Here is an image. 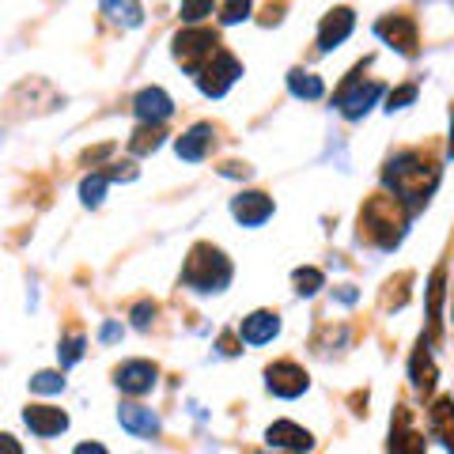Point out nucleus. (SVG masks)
Here are the masks:
<instances>
[{
	"label": "nucleus",
	"mask_w": 454,
	"mask_h": 454,
	"mask_svg": "<svg viewBox=\"0 0 454 454\" xmlns=\"http://www.w3.org/2000/svg\"><path fill=\"white\" fill-rule=\"evenodd\" d=\"M382 182L409 212H420L439 186V163L424 152H394L382 167Z\"/></svg>",
	"instance_id": "1"
},
{
	"label": "nucleus",
	"mask_w": 454,
	"mask_h": 454,
	"mask_svg": "<svg viewBox=\"0 0 454 454\" xmlns=\"http://www.w3.org/2000/svg\"><path fill=\"white\" fill-rule=\"evenodd\" d=\"M409 216H413V212L397 201L394 193H375L360 212V227L379 250H394L405 239Z\"/></svg>",
	"instance_id": "2"
},
{
	"label": "nucleus",
	"mask_w": 454,
	"mask_h": 454,
	"mask_svg": "<svg viewBox=\"0 0 454 454\" xmlns=\"http://www.w3.org/2000/svg\"><path fill=\"white\" fill-rule=\"evenodd\" d=\"M231 273L235 269H231V262H227V254L220 247L197 243L190 250L186 265H182V284L193 288V292H201V295H216L231 284Z\"/></svg>",
	"instance_id": "3"
},
{
	"label": "nucleus",
	"mask_w": 454,
	"mask_h": 454,
	"mask_svg": "<svg viewBox=\"0 0 454 454\" xmlns=\"http://www.w3.org/2000/svg\"><path fill=\"white\" fill-rule=\"evenodd\" d=\"M170 53H175V61L186 68L190 76H197L212 61V57L220 53V35L208 31V27H186V31L175 35V46H170Z\"/></svg>",
	"instance_id": "4"
},
{
	"label": "nucleus",
	"mask_w": 454,
	"mask_h": 454,
	"mask_svg": "<svg viewBox=\"0 0 454 454\" xmlns=\"http://www.w3.org/2000/svg\"><path fill=\"white\" fill-rule=\"evenodd\" d=\"M360 73H364V65H360L356 73H352V76L345 80V88L337 91V110L345 114L348 121H360L364 114L375 106V98L382 95V83H379V80H367V83H360V80H356Z\"/></svg>",
	"instance_id": "5"
},
{
	"label": "nucleus",
	"mask_w": 454,
	"mask_h": 454,
	"mask_svg": "<svg viewBox=\"0 0 454 454\" xmlns=\"http://www.w3.org/2000/svg\"><path fill=\"white\" fill-rule=\"evenodd\" d=\"M239 76H243V65H239L227 50H220V53L212 57V61H208L193 80H197V88H201L208 98H220V95L231 91V83H235Z\"/></svg>",
	"instance_id": "6"
},
{
	"label": "nucleus",
	"mask_w": 454,
	"mask_h": 454,
	"mask_svg": "<svg viewBox=\"0 0 454 454\" xmlns=\"http://www.w3.org/2000/svg\"><path fill=\"white\" fill-rule=\"evenodd\" d=\"M265 387H269V394H277V397H300V394H307L310 379H307V372L300 364L277 360V364L265 367Z\"/></svg>",
	"instance_id": "7"
},
{
	"label": "nucleus",
	"mask_w": 454,
	"mask_h": 454,
	"mask_svg": "<svg viewBox=\"0 0 454 454\" xmlns=\"http://www.w3.org/2000/svg\"><path fill=\"white\" fill-rule=\"evenodd\" d=\"M155 379H160V367L155 364L129 360V364H121L118 372H114V387H118L121 394H129V397H140V394H148L155 387Z\"/></svg>",
	"instance_id": "8"
},
{
	"label": "nucleus",
	"mask_w": 454,
	"mask_h": 454,
	"mask_svg": "<svg viewBox=\"0 0 454 454\" xmlns=\"http://www.w3.org/2000/svg\"><path fill=\"white\" fill-rule=\"evenodd\" d=\"M375 35L387 42V46H394L397 53H405V57L417 53V23L409 16H382L375 23Z\"/></svg>",
	"instance_id": "9"
},
{
	"label": "nucleus",
	"mask_w": 454,
	"mask_h": 454,
	"mask_svg": "<svg viewBox=\"0 0 454 454\" xmlns=\"http://www.w3.org/2000/svg\"><path fill=\"white\" fill-rule=\"evenodd\" d=\"M231 216L243 227H262L269 216H273V197L258 193V190L239 193V197H231Z\"/></svg>",
	"instance_id": "10"
},
{
	"label": "nucleus",
	"mask_w": 454,
	"mask_h": 454,
	"mask_svg": "<svg viewBox=\"0 0 454 454\" xmlns=\"http://www.w3.org/2000/svg\"><path fill=\"white\" fill-rule=\"evenodd\" d=\"M133 114L140 118V125H163L175 114V103H170V95L163 88H145L133 98Z\"/></svg>",
	"instance_id": "11"
},
{
	"label": "nucleus",
	"mask_w": 454,
	"mask_h": 454,
	"mask_svg": "<svg viewBox=\"0 0 454 454\" xmlns=\"http://www.w3.org/2000/svg\"><path fill=\"white\" fill-rule=\"evenodd\" d=\"M269 447L273 450H292V454H303L315 447V435H310L307 428H300V424H292V420H277V424H269Z\"/></svg>",
	"instance_id": "12"
},
{
	"label": "nucleus",
	"mask_w": 454,
	"mask_h": 454,
	"mask_svg": "<svg viewBox=\"0 0 454 454\" xmlns=\"http://www.w3.org/2000/svg\"><path fill=\"white\" fill-rule=\"evenodd\" d=\"M352 27H356V16H352V8H333V12H325V20H322V27H318V50H322V53L337 50L340 42L352 35Z\"/></svg>",
	"instance_id": "13"
},
{
	"label": "nucleus",
	"mask_w": 454,
	"mask_h": 454,
	"mask_svg": "<svg viewBox=\"0 0 454 454\" xmlns=\"http://www.w3.org/2000/svg\"><path fill=\"white\" fill-rule=\"evenodd\" d=\"M212 140H216V129H212L208 121H197L193 129H186L175 140V152H178V160H186V163H201L212 152Z\"/></svg>",
	"instance_id": "14"
},
{
	"label": "nucleus",
	"mask_w": 454,
	"mask_h": 454,
	"mask_svg": "<svg viewBox=\"0 0 454 454\" xmlns=\"http://www.w3.org/2000/svg\"><path fill=\"white\" fill-rule=\"evenodd\" d=\"M23 424L35 435L50 439V435H61L68 428V413H65V409H53V405H27L23 409Z\"/></svg>",
	"instance_id": "15"
},
{
	"label": "nucleus",
	"mask_w": 454,
	"mask_h": 454,
	"mask_svg": "<svg viewBox=\"0 0 454 454\" xmlns=\"http://www.w3.org/2000/svg\"><path fill=\"white\" fill-rule=\"evenodd\" d=\"M280 333V315L273 310H254L250 318H243L239 325V337L247 340V345H265V340H273Z\"/></svg>",
	"instance_id": "16"
},
{
	"label": "nucleus",
	"mask_w": 454,
	"mask_h": 454,
	"mask_svg": "<svg viewBox=\"0 0 454 454\" xmlns=\"http://www.w3.org/2000/svg\"><path fill=\"white\" fill-rule=\"evenodd\" d=\"M428 432L454 454V397H439L428 409Z\"/></svg>",
	"instance_id": "17"
},
{
	"label": "nucleus",
	"mask_w": 454,
	"mask_h": 454,
	"mask_svg": "<svg viewBox=\"0 0 454 454\" xmlns=\"http://www.w3.org/2000/svg\"><path fill=\"white\" fill-rule=\"evenodd\" d=\"M118 424L125 432L140 435V439H152L155 432H160V417H155L152 409H145V405H121L118 409Z\"/></svg>",
	"instance_id": "18"
},
{
	"label": "nucleus",
	"mask_w": 454,
	"mask_h": 454,
	"mask_svg": "<svg viewBox=\"0 0 454 454\" xmlns=\"http://www.w3.org/2000/svg\"><path fill=\"white\" fill-rule=\"evenodd\" d=\"M409 379H413V387L420 394H432V387H435V364L428 356V340H420V348L413 352V360H409Z\"/></svg>",
	"instance_id": "19"
},
{
	"label": "nucleus",
	"mask_w": 454,
	"mask_h": 454,
	"mask_svg": "<svg viewBox=\"0 0 454 454\" xmlns=\"http://www.w3.org/2000/svg\"><path fill=\"white\" fill-rule=\"evenodd\" d=\"M103 16L114 27H140L145 8H140V0H103Z\"/></svg>",
	"instance_id": "20"
},
{
	"label": "nucleus",
	"mask_w": 454,
	"mask_h": 454,
	"mask_svg": "<svg viewBox=\"0 0 454 454\" xmlns=\"http://www.w3.org/2000/svg\"><path fill=\"white\" fill-rule=\"evenodd\" d=\"M288 91L295 98H307V103H315V98H322L325 83L315 73H307V68H292V73H288Z\"/></svg>",
	"instance_id": "21"
},
{
	"label": "nucleus",
	"mask_w": 454,
	"mask_h": 454,
	"mask_svg": "<svg viewBox=\"0 0 454 454\" xmlns=\"http://www.w3.org/2000/svg\"><path fill=\"white\" fill-rule=\"evenodd\" d=\"M443 292H447V269H435L428 284V318L432 333H439V318H443Z\"/></svg>",
	"instance_id": "22"
},
{
	"label": "nucleus",
	"mask_w": 454,
	"mask_h": 454,
	"mask_svg": "<svg viewBox=\"0 0 454 454\" xmlns=\"http://www.w3.org/2000/svg\"><path fill=\"white\" fill-rule=\"evenodd\" d=\"M106 186H110V175H106V170H95V175H88L80 182V201L88 208H98V205H103Z\"/></svg>",
	"instance_id": "23"
},
{
	"label": "nucleus",
	"mask_w": 454,
	"mask_h": 454,
	"mask_svg": "<svg viewBox=\"0 0 454 454\" xmlns=\"http://www.w3.org/2000/svg\"><path fill=\"white\" fill-rule=\"evenodd\" d=\"M160 145H163V129H160V125H140V129L133 133V140H129V152L133 155H148Z\"/></svg>",
	"instance_id": "24"
},
{
	"label": "nucleus",
	"mask_w": 454,
	"mask_h": 454,
	"mask_svg": "<svg viewBox=\"0 0 454 454\" xmlns=\"http://www.w3.org/2000/svg\"><path fill=\"white\" fill-rule=\"evenodd\" d=\"M292 280H295V292H300V295H315L322 284H325V277L318 273V269H310V265H300V269H295Z\"/></svg>",
	"instance_id": "25"
},
{
	"label": "nucleus",
	"mask_w": 454,
	"mask_h": 454,
	"mask_svg": "<svg viewBox=\"0 0 454 454\" xmlns=\"http://www.w3.org/2000/svg\"><path fill=\"white\" fill-rule=\"evenodd\" d=\"M250 12H254L250 0H223V8H220V23H223V27H235V23L250 20Z\"/></svg>",
	"instance_id": "26"
},
{
	"label": "nucleus",
	"mask_w": 454,
	"mask_h": 454,
	"mask_svg": "<svg viewBox=\"0 0 454 454\" xmlns=\"http://www.w3.org/2000/svg\"><path fill=\"white\" fill-rule=\"evenodd\" d=\"M83 345H88V340H83L80 333L65 337V340H61V348H57V360H61V367H73V364H80V360H83Z\"/></svg>",
	"instance_id": "27"
},
{
	"label": "nucleus",
	"mask_w": 454,
	"mask_h": 454,
	"mask_svg": "<svg viewBox=\"0 0 454 454\" xmlns=\"http://www.w3.org/2000/svg\"><path fill=\"white\" fill-rule=\"evenodd\" d=\"M212 8H216V0H182V20L190 27H197L201 20L212 16Z\"/></svg>",
	"instance_id": "28"
},
{
	"label": "nucleus",
	"mask_w": 454,
	"mask_h": 454,
	"mask_svg": "<svg viewBox=\"0 0 454 454\" xmlns=\"http://www.w3.org/2000/svg\"><path fill=\"white\" fill-rule=\"evenodd\" d=\"M31 390H38V394H61L65 390V375L61 372H38V375H31Z\"/></svg>",
	"instance_id": "29"
},
{
	"label": "nucleus",
	"mask_w": 454,
	"mask_h": 454,
	"mask_svg": "<svg viewBox=\"0 0 454 454\" xmlns=\"http://www.w3.org/2000/svg\"><path fill=\"white\" fill-rule=\"evenodd\" d=\"M417 98V83H405V88H397V91H390V98H387V110L394 114V110H405L409 103Z\"/></svg>",
	"instance_id": "30"
},
{
	"label": "nucleus",
	"mask_w": 454,
	"mask_h": 454,
	"mask_svg": "<svg viewBox=\"0 0 454 454\" xmlns=\"http://www.w3.org/2000/svg\"><path fill=\"white\" fill-rule=\"evenodd\" d=\"M152 318H155V303H137L133 307V325H137V330H148V325H152Z\"/></svg>",
	"instance_id": "31"
},
{
	"label": "nucleus",
	"mask_w": 454,
	"mask_h": 454,
	"mask_svg": "<svg viewBox=\"0 0 454 454\" xmlns=\"http://www.w3.org/2000/svg\"><path fill=\"white\" fill-rule=\"evenodd\" d=\"M106 175H110V182H114V178H125V182H129V178H137V167H133V163H114Z\"/></svg>",
	"instance_id": "32"
},
{
	"label": "nucleus",
	"mask_w": 454,
	"mask_h": 454,
	"mask_svg": "<svg viewBox=\"0 0 454 454\" xmlns=\"http://www.w3.org/2000/svg\"><path fill=\"white\" fill-rule=\"evenodd\" d=\"M98 337H103V340H118L121 337V325L118 322H106L103 330H98Z\"/></svg>",
	"instance_id": "33"
},
{
	"label": "nucleus",
	"mask_w": 454,
	"mask_h": 454,
	"mask_svg": "<svg viewBox=\"0 0 454 454\" xmlns=\"http://www.w3.org/2000/svg\"><path fill=\"white\" fill-rule=\"evenodd\" d=\"M223 175H227V178H250V167H239V163H227V167H223Z\"/></svg>",
	"instance_id": "34"
},
{
	"label": "nucleus",
	"mask_w": 454,
	"mask_h": 454,
	"mask_svg": "<svg viewBox=\"0 0 454 454\" xmlns=\"http://www.w3.org/2000/svg\"><path fill=\"white\" fill-rule=\"evenodd\" d=\"M73 454H110V450H106L103 443H80Z\"/></svg>",
	"instance_id": "35"
},
{
	"label": "nucleus",
	"mask_w": 454,
	"mask_h": 454,
	"mask_svg": "<svg viewBox=\"0 0 454 454\" xmlns=\"http://www.w3.org/2000/svg\"><path fill=\"white\" fill-rule=\"evenodd\" d=\"M0 447H4V454H20V443H16V435H0Z\"/></svg>",
	"instance_id": "36"
},
{
	"label": "nucleus",
	"mask_w": 454,
	"mask_h": 454,
	"mask_svg": "<svg viewBox=\"0 0 454 454\" xmlns=\"http://www.w3.org/2000/svg\"><path fill=\"white\" fill-rule=\"evenodd\" d=\"M220 348L227 352V356H235V352H239V348H235V337H220Z\"/></svg>",
	"instance_id": "37"
},
{
	"label": "nucleus",
	"mask_w": 454,
	"mask_h": 454,
	"mask_svg": "<svg viewBox=\"0 0 454 454\" xmlns=\"http://www.w3.org/2000/svg\"><path fill=\"white\" fill-rule=\"evenodd\" d=\"M447 152L454 155V106H450V145H447Z\"/></svg>",
	"instance_id": "38"
},
{
	"label": "nucleus",
	"mask_w": 454,
	"mask_h": 454,
	"mask_svg": "<svg viewBox=\"0 0 454 454\" xmlns=\"http://www.w3.org/2000/svg\"><path fill=\"white\" fill-rule=\"evenodd\" d=\"M258 454H269V450H258ZM273 454H277V450H273Z\"/></svg>",
	"instance_id": "39"
}]
</instances>
